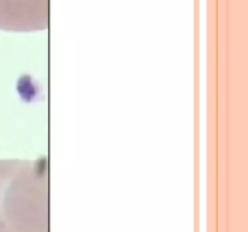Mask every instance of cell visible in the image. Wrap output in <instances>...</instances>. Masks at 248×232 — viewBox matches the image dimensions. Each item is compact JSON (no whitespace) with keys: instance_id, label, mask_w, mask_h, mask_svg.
<instances>
[{"instance_id":"obj_1","label":"cell","mask_w":248,"mask_h":232,"mask_svg":"<svg viewBox=\"0 0 248 232\" xmlns=\"http://www.w3.org/2000/svg\"><path fill=\"white\" fill-rule=\"evenodd\" d=\"M0 232H48L47 160H0Z\"/></svg>"},{"instance_id":"obj_2","label":"cell","mask_w":248,"mask_h":232,"mask_svg":"<svg viewBox=\"0 0 248 232\" xmlns=\"http://www.w3.org/2000/svg\"><path fill=\"white\" fill-rule=\"evenodd\" d=\"M50 19V0H0V30H45Z\"/></svg>"}]
</instances>
